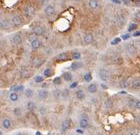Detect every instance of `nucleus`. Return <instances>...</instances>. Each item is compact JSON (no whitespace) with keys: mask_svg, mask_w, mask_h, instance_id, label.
<instances>
[{"mask_svg":"<svg viewBox=\"0 0 140 135\" xmlns=\"http://www.w3.org/2000/svg\"><path fill=\"white\" fill-rule=\"evenodd\" d=\"M98 77L103 82H109L111 79V72L106 68H99L98 70Z\"/></svg>","mask_w":140,"mask_h":135,"instance_id":"nucleus-1","label":"nucleus"},{"mask_svg":"<svg viewBox=\"0 0 140 135\" xmlns=\"http://www.w3.org/2000/svg\"><path fill=\"white\" fill-rule=\"evenodd\" d=\"M124 48H125V52H126V54H127L128 56H130V57L136 56L138 50H137L136 47L134 46L133 42H126L125 45H124Z\"/></svg>","mask_w":140,"mask_h":135,"instance_id":"nucleus-2","label":"nucleus"},{"mask_svg":"<svg viewBox=\"0 0 140 135\" xmlns=\"http://www.w3.org/2000/svg\"><path fill=\"white\" fill-rule=\"evenodd\" d=\"M10 21H11V24H12V27L13 28H20L24 24V20H23L22 16L19 15V14L13 15L11 17V20Z\"/></svg>","mask_w":140,"mask_h":135,"instance_id":"nucleus-3","label":"nucleus"},{"mask_svg":"<svg viewBox=\"0 0 140 135\" xmlns=\"http://www.w3.org/2000/svg\"><path fill=\"white\" fill-rule=\"evenodd\" d=\"M23 13H24V16L27 18V19H32L36 13V10L35 8L30 5V4H27L24 8H23Z\"/></svg>","mask_w":140,"mask_h":135,"instance_id":"nucleus-4","label":"nucleus"},{"mask_svg":"<svg viewBox=\"0 0 140 135\" xmlns=\"http://www.w3.org/2000/svg\"><path fill=\"white\" fill-rule=\"evenodd\" d=\"M23 41V38H22V34L20 32H15L13 33L11 36H10V42L11 44L13 45H20Z\"/></svg>","mask_w":140,"mask_h":135,"instance_id":"nucleus-5","label":"nucleus"},{"mask_svg":"<svg viewBox=\"0 0 140 135\" xmlns=\"http://www.w3.org/2000/svg\"><path fill=\"white\" fill-rule=\"evenodd\" d=\"M79 127L86 130L88 128H90V121H89V117L86 114H83L80 119H79Z\"/></svg>","mask_w":140,"mask_h":135,"instance_id":"nucleus-6","label":"nucleus"},{"mask_svg":"<svg viewBox=\"0 0 140 135\" xmlns=\"http://www.w3.org/2000/svg\"><path fill=\"white\" fill-rule=\"evenodd\" d=\"M114 20H115V22H116V24H117V25H119L120 27H122V26H124V25H125L127 18H126V16H125V14H124V13H122V12H118V13H116V14H115Z\"/></svg>","mask_w":140,"mask_h":135,"instance_id":"nucleus-7","label":"nucleus"},{"mask_svg":"<svg viewBox=\"0 0 140 135\" xmlns=\"http://www.w3.org/2000/svg\"><path fill=\"white\" fill-rule=\"evenodd\" d=\"M129 88L131 91H138L140 90V77H134L130 80Z\"/></svg>","mask_w":140,"mask_h":135,"instance_id":"nucleus-8","label":"nucleus"},{"mask_svg":"<svg viewBox=\"0 0 140 135\" xmlns=\"http://www.w3.org/2000/svg\"><path fill=\"white\" fill-rule=\"evenodd\" d=\"M0 28H1L2 31H10L11 28H13V27H12L11 21L2 17L1 20H0Z\"/></svg>","mask_w":140,"mask_h":135,"instance_id":"nucleus-9","label":"nucleus"},{"mask_svg":"<svg viewBox=\"0 0 140 135\" xmlns=\"http://www.w3.org/2000/svg\"><path fill=\"white\" fill-rule=\"evenodd\" d=\"M44 13H45V15L47 17H50V18L54 17L56 15V8H55V6L52 5V4H48L47 6L44 7Z\"/></svg>","mask_w":140,"mask_h":135,"instance_id":"nucleus-10","label":"nucleus"},{"mask_svg":"<svg viewBox=\"0 0 140 135\" xmlns=\"http://www.w3.org/2000/svg\"><path fill=\"white\" fill-rule=\"evenodd\" d=\"M46 58L42 57V56H35L32 59V65L34 68H40V67L45 63Z\"/></svg>","mask_w":140,"mask_h":135,"instance_id":"nucleus-11","label":"nucleus"},{"mask_svg":"<svg viewBox=\"0 0 140 135\" xmlns=\"http://www.w3.org/2000/svg\"><path fill=\"white\" fill-rule=\"evenodd\" d=\"M12 128V121L10 118L8 117H3L2 120H1V129L2 130H5V131H8Z\"/></svg>","mask_w":140,"mask_h":135,"instance_id":"nucleus-12","label":"nucleus"},{"mask_svg":"<svg viewBox=\"0 0 140 135\" xmlns=\"http://www.w3.org/2000/svg\"><path fill=\"white\" fill-rule=\"evenodd\" d=\"M49 94H50V93H49V91H48L47 89L41 88V89L37 90V97H38V99L41 100V101L47 100L48 97H49Z\"/></svg>","mask_w":140,"mask_h":135,"instance_id":"nucleus-13","label":"nucleus"},{"mask_svg":"<svg viewBox=\"0 0 140 135\" xmlns=\"http://www.w3.org/2000/svg\"><path fill=\"white\" fill-rule=\"evenodd\" d=\"M70 128H71V119H70V118L64 119V120L61 122V124H60L61 132H67Z\"/></svg>","mask_w":140,"mask_h":135,"instance_id":"nucleus-14","label":"nucleus"},{"mask_svg":"<svg viewBox=\"0 0 140 135\" xmlns=\"http://www.w3.org/2000/svg\"><path fill=\"white\" fill-rule=\"evenodd\" d=\"M32 32L35 33L38 37H39V36H43V35L46 33V27L43 26V25H36V26L33 27Z\"/></svg>","mask_w":140,"mask_h":135,"instance_id":"nucleus-15","label":"nucleus"},{"mask_svg":"<svg viewBox=\"0 0 140 135\" xmlns=\"http://www.w3.org/2000/svg\"><path fill=\"white\" fill-rule=\"evenodd\" d=\"M70 58H71V55H69L68 52H61V53H59L58 55H56L54 59H55L57 62H64V61L69 60Z\"/></svg>","mask_w":140,"mask_h":135,"instance_id":"nucleus-16","label":"nucleus"},{"mask_svg":"<svg viewBox=\"0 0 140 135\" xmlns=\"http://www.w3.org/2000/svg\"><path fill=\"white\" fill-rule=\"evenodd\" d=\"M83 67V63L81 61H73L71 63V65H70V70L71 71H77L79 69H81Z\"/></svg>","mask_w":140,"mask_h":135,"instance_id":"nucleus-17","label":"nucleus"},{"mask_svg":"<svg viewBox=\"0 0 140 135\" xmlns=\"http://www.w3.org/2000/svg\"><path fill=\"white\" fill-rule=\"evenodd\" d=\"M94 40V36L92 33H86L83 36V43L85 45H90Z\"/></svg>","mask_w":140,"mask_h":135,"instance_id":"nucleus-18","label":"nucleus"},{"mask_svg":"<svg viewBox=\"0 0 140 135\" xmlns=\"http://www.w3.org/2000/svg\"><path fill=\"white\" fill-rule=\"evenodd\" d=\"M25 87L23 84H19V85H13L10 87V92H17V93H24L25 91Z\"/></svg>","mask_w":140,"mask_h":135,"instance_id":"nucleus-19","label":"nucleus"},{"mask_svg":"<svg viewBox=\"0 0 140 135\" xmlns=\"http://www.w3.org/2000/svg\"><path fill=\"white\" fill-rule=\"evenodd\" d=\"M62 78L65 82H69V83H71L73 81V75L71 72H69V71H65L62 73Z\"/></svg>","mask_w":140,"mask_h":135,"instance_id":"nucleus-20","label":"nucleus"},{"mask_svg":"<svg viewBox=\"0 0 140 135\" xmlns=\"http://www.w3.org/2000/svg\"><path fill=\"white\" fill-rule=\"evenodd\" d=\"M88 8L92 11H95L99 8L98 0H88Z\"/></svg>","mask_w":140,"mask_h":135,"instance_id":"nucleus-21","label":"nucleus"},{"mask_svg":"<svg viewBox=\"0 0 140 135\" xmlns=\"http://www.w3.org/2000/svg\"><path fill=\"white\" fill-rule=\"evenodd\" d=\"M75 97H76L77 100H80V101H81V100H84V99H85L86 94H85L84 90H82V89H77L76 92H75Z\"/></svg>","mask_w":140,"mask_h":135,"instance_id":"nucleus-22","label":"nucleus"},{"mask_svg":"<svg viewBox=\"0 0 140 135\" xmlns=\"http://www.w3.org/2000/svg\"><path fill=\"white\" fill-rule=\"evenodd\" d=\"M26 109H27L28 111H30V112H33V111H35V110L37 109V105H36V103H35L34 101L29 100V101L26 103Z\"/></svg>","mask_w":140,"mask_h":135,"instance_id":"nucleus-23","label":"nucleus"},{"mask_svg":"<svg viewBox=\"0 0 140 135\" xmlns=\"http://www.w3.org/2000/svg\"><path fill=\"white\" fill-rule=\"evenodd\" d=\"M12 113L16 118H20L23 115V108L22 107H14L12 110Z\"/></svg>","mask_w":140,"mask_h":135,"instance_id":"nucleus-24","label":"nucleus"},{"mask_svg":"<svg viewBox=\"0 0 140 135\" xmlns=\"http://www.w3.org/2000/svg\"><path fill=\"white\" fill-rule=\"evenodd\" d=\"M87 91L90 93V94H95L97 91H98V86L96 83H90L88 86H87Z\"/></svg>","mask_w":140,"mask_h":135,"instance_id":"nucleus-25","label":"nucleus"},{"mask_svg":"<svg viewBox=\"0 0 140 135\" xmlns=\"http://www.w3.org/2000/svg\"><path fill=\"white\" fill-rule=\"evenodd\" d=\"M54 75V70L51 68V67H47V68L44 69L43 71V76L45 78H49V77H52Z\"/></svg>","mask_w":140,"mask_h":135,"instance_id":"nucleus-26","label":"nucleus"},{"mask_svg":"<svg viewBox=\"0 0 140 135\" xmlns=\"http://www.w3.org/2000/svg\"><path fill=\"white\" fill-rule=\"evenodd\" d=\"M52 96L54 99L56 100H59L62 98V90L58 89V88H55L53 91H52Z\"/></svg>","mask_w":140,"mask_h":135,"instance_id":"nucleus-27","label":"nucleus"},{"mask_svg":"<svg viewBox=\"0 0 140 135\" xmlns=\"http://www.w3.org/2000/svg\"><path fill=\"white\" fill-rule=\"evenodd\" d=\"M8 98H9V100L11 102L15 103V102H17L19 100V94L17 92H10L9 95H8Z\"/></svg>","mask_w":140,"mask_h":135,"instance_id":"nucleus-28","label":"nucleus"},{"mask_svg":"<svg viewBox=\"0 0 140 135\" xmlns=\"http://www.w3.org/2000/svg\"><path fill=\"white\" fill-rule=\"evenodd\" d=\"M30 47H31L32 50H38V49L41 47V41L39 40V38L36 39L35 41L31 42V43H30Z\"/></svg>","mask_w":140,"mask_h":135,"instance_id":"nucleus-29","label":"nucleus"},{"mask_svg":"<svg viewBox=\"0 0 140 135\" xmlns=\"http://www.w3.org/2000/svg\"><path fill=\"white\" fill-rule=\"evenodd\" d=\"M24 96H25L27 99L33 98V96H34V90H33L32 88H26L25 91H24Z\"/></svg>","mask_w":140,"mask_h":135,"instance_id":"nucleus-30","label":"nucleus"},{"mask_svg":"<svg viewBox=\"0 0 140 135\" xmlns=\"http://www.w3.org/2000/svg\"><path fill=\"white\" fill-rule=\"evenodd\" d=\"M29 76H30V71H29L28 69L22 68V69L20 70V77H21V78L26 79V78H28Z\"/></svg>","mask_w":140,"mask_h":135,"instance_id":"nucleus-31","label":"nucleus"},{"mask_svg":"<svg viewBox=\"0 0 140 135\" xmlns=\"http://www.w3.org/2000/svg\"><path fill=\"white\" fill-rule=\"evenodd\" d=\"M137 27H138L137 23H135V22H130V23L128 24L127 31H128V32H134V31L137 30Z\"/></svg>","mask_w":140,"mask_h":135,"instance_id":"nucleus-32","label":"nucleus"},{"mask_svg":"<svg viewBox=\"0 0 140 135\" xmlns=\"http://www.w3.org/2000/svg\"><path fill=\"white\" fill-rule=\"evenodd\" d=\"M68 98H70V88H64L62 90V99L67 100Z\"/></svg>","mask_w":140,"mask_h":135,"instance_id":"nucleus-33","label":"nucleus"},{"mask_svg":"<svg viewBox=\"0 0 140 135\" xmlns=\"http://www.w3.org/2000/svg\"><path fill=\"white\" fill-rule=\"evenodd\" d=\"M136 101H137V99H135L134 97L128 98V100H127V106H128L129 108H135Z\"/></svg>","mask_w":140,"mask_h":135,"instance_id":"nucleus-34","label":"nucleus"},{"mask_svg":"<svg viewBox=\"0 0 140 135\" xmlns=\"http://www.w3.org/2000/svg\"><path fill=\"white\" fill-rule=\"evenodd\" d=\"M62 82H63V78H62V76H57V77H54V78H53V80H52L53 85H56V86L61 85V84H62Z\"/></svg>","mask_w":140,"mask_h":135,"instance_id":"nucleus-35","label":"nucleus"},{"mask_svg":"<svg viewBox=\"0 0 140 135\" xmlns=\"http://www.w3.org/2000/svg\"><path fill=\"white\" fill-rule=\"evenodd\" d=\"M71 59H73L74 61H78L81 59V53L79 51H74L71 53Z\"/></svg>","mask_w":140,"mask_h":135,"instance_id":"nucleus-36","label":"nucleus"},{"mask_svg":"<svg viewBox=\"0 0 140 135\" xmlns=\"http://www.w3.org/2000/svg\"><path fill=\"white\" fill-rule=\"evenodd\" d=\"M131 20H132V22H135V23L140 22V11L135 12V13L131 16Z\"/></svg>","mask_w":140,"mask_h":135,"instance_id":"nucleus-37","label":"nucleus"},{"mask_svg":"<svg viewBox=\"0 0 140 135\" xmlns=\"http://www.w3.org/2000/svg\"><path fill=\"white\" fill-rule=\"evenodd\" d=\"M83 79H84V81H85L86 83H90V82L92 81V79H93L92 74H91L90 72H86V73L84 74V76H83Z\"/></svg>","mask_w":140,"mask_h":135,"instance_id":"nucleus-38","label":"nucleus"},{"mask_svg":"<svg viewBox=\"0 0 140 135\" xmlns=\"http://www.w3.org/2000/svg\"><path fill=\"white\" fill-rule=\"evenodd\" d=\"M44 76L43 75H36L35 77H34V82L35 83H37V84H42L43 82H44Z\"/></svg>","mask_w":140,"mask_h":135,"instance_id":"nucleus-39","label":"nucleus"},{"mask_svg":"<svg viewBox=\"0 0 140 135\" xmlns=\"http://www.w3.org/2000/svg\"><path fill=\"white\" fill-rule=\"evenodd\" d=\"M104 105H105L106 109H108V110L111 109L113 107V101H112V99L111 98H107L105 100V102H104Z\"/></svg>","mask_w":140,"mask_h":135,"instance_id":"nucleus-40","label":"nucleus"},{"mask_svg":"<svg viewBox=\"0 0 140 135\" xmlns=\"http://www.w3.org/2000/svg\"><path fill=\"white\" fill-rule=\"evenodd\" d=\"M129 83H130V81H128L127 79H122L121 81H120V87L121 88H129Z\"/></svg>","mask_w":140,"mask_h":135,"instance_id":"nucleus-41","label":"nucleus"},{"mask_svg":"<svg viewBox=\"0 0 140 135\" xmlns=\"http://www.w3.org/2000/svg\"><path fill=\"white\" fill-rule=\"evenodd\" d=\"M36 39H38V36L35 34V33H30L29 35H28V37H27V40H28V42L29 43H31V42H33V41H35Z\"/></svg>","mask_w":140,"mask_h":135,"instance_id":"nucleus-42","label":"nucleus"},{"mask_svg":"<svg viewBox=\"0 0 140 135\" xmlns=\"http://www.w3.org/2000/svg\"><path fill=\"white\" fill-rule=\"evenodd\" d=\"M43 51H44V53H45L46 56H51L52 53H53V49H51V48L48 47V46H45V47L43 48Z\"/></svg>","mask_w":140,"mask_h":135,"instance_id":"nucleus-43","label":"nucleus"},{"mask_svg":"<svg viewBox=\"0 0 140 135\" xmlns=\"http://www.w3.org/2000/svg\"><path fill=\"white\" fill-rule=\"evenodd\" d=\"M132 42H133L134 46L136 47V49H137L138 51H140V37H138V38L134 39V40H133Z\"/></svg>","mask_w":140,"mask_h":135,"instance_id":"nucleus-44","label":"nucleus"},{"mask_svg":"<svg viewBox=\"0 0 140 135\" xmlns=\"http://www.w3.org/2000/svg\"><path fill=\"white\" fill-rule=\"evenodd\" d=\"M121 41H122V38H121V37H116V38H114V39H113V40L110 42V44L114 46V45H117V44H119Z\"/></svg>","mask_w":140,"mask_h":135,"instance_id":"nucleus-45","label":"nucleus"},{"mask_svg":"<svg viewBox=\"0 0 140 135\" xmlns=\"http://www.w3.org/2000/svg\"><path fill=\"white\" fill-rule=\"evenodd\" d=\"M39 113H40L41 115H45V114L47 113V108H46L45 106H41V107H39Z\"/></svg>","mask_w":140,"mask_h":135,"instance_id":"nucleus-46","label":"nucleus"},{"mask_svg":"<svg viewBox=\"0 0 140 135\" xmlns=\"http://www.w3.org/2000/svg\"><path fill=\"white\" fill-rule=\"evenodd\" d=\"M131 34H129V33H126V34H123L122 36H121V38H122V40H124V41H127V40H129L130 38H131Z\"/></svg>","mask_w":140,"mask_h":135,"instance_id":"nucleus-47","label":"nucleus"},{"mask_svg":"<svg viewBox=\"0 0 140 135\" xmlns=\"http://www.w3.org/2000/svg\"><path fill=\"white\" fill-rule=\"evenodd\" d=\"M77 86H78V82L77 81H74V82H71V84L69 85V88L70 89H75Z\"/></svg>","mask_w":140,"mask_h":135,"instance_id":"nucleus-48","label":"nucleus"},{"mask_svg":"<svg viewBox=\"0 0 140 135\" xmlns=\"http://www.w3.org/2000/svg\"><path fill=\"white\" fill-rule=\"evenodd\" d=\"M121 1L125 6H130L132 4V0H121Z\"/></svg>","mask_w":140,"mask_h":135,"instance_id":"nucleus-49","label":"nucleus"},{"mask_svg":"<svg viewBox=\"0 0 140 135\" xmlns=\"http://www.w3.org/2000/svg\"><path fill=\"white\" fill-rule=\"evenodd\" d=\"M39 1H40V4H41L42 6H47L50 0H39Z\"/></svg>","mask_w":140,"mask_h":135,"instance_id":"nucleus-50","label":"nucleus"},{"mask_svg":"<svg viewBox=\"0 0 140 135\" xmlns=\"http://www.w3.org/2000/svg\"><path fill=\"white\" fill-rule=\"evenodd\" d=\"M114 63H115V64H117V65H120V64H122V58H120V57L116 58V59L114 60Z\"/></svg>","mask_w":140,"mask_h":135,"instance_id":"nucleus-51","label":"nucleus"},{"mask_svg":"<svg viewBox=\"0 0 140 135\" xmlns=\"http://www.w3.org/2000/svg\"><path fill=\"white\" fill-rule=\"evenodd\" d=\"M76 133L79 134V135H83V134H84V129H82V128L79 127V128L76 129Z\"/></svg>","mask_w":140,"mask_h":135,"instance_id":"nucleus-52","label":"nucleus"},{"mask_svg":"<svg viewBox=\"0 0 140 135\" xmlns=\"http://www.w3.org/2000/svg\"><path fill=\"white\" fill-rule=\"evenodd\" d=\"M132 36L134 37V38H138V37H140V31H134L133 33H132Z\"/></svg>","mask_w":140,"mask_h":135,"instance_id":"nucleus-53","label":"nucleus"},{"mask_svg":"<svg viewBox=\"0 0 140 135\" xmlns=\"http://www.w3.org/2000/svg\"><path fill=\"white\" fill-rule=\"evenodd\" d=\"M111 2H113L114 4H117V5H120V4H122V1L121 0H110Z\"/></svg>","mask_w":140,"mask_h":135,"instance_id":"nucleus-54","label":"nucleus"},{"mask_svg":"<svg viewBox=\"0 0 140 135\" xmlns=\"http://www.w3.org/2000/svg\"><path fill=\"white\" fill-rule=\"evenodd\" d=\"M100 86H101V88H102L103 90H107V89H108V86L105 84V82H102V83L100 84Z\"/></svg>","mask_w":140,"mask_h":135,"instance_id":"nucleus-55","label":"nucleus"},{"mask_svg":"<svg viewBox=\"0 0 140 135\" xmlns=\"http://www.w3.org/2000/svg\"><path fill=\"white\" fill-rule=\"evenodd\" d=\"M135 109L139 110L140 111V100H137L136 101V104H135Z\"/></svg>","mask_w":140,"mask_h":135,"instance_id":"nucleus-56","label":"nucleus"},{"mask_svg":"<svg viewBox=\"0 0 140 135\" xmlns=\"http://www.w3.org/2000/svg\"><path fill=\"white\" fill-rule=\"evenodd\" d=\"M48 87H49V84H48V83H46V82H45V83L43 82V83L41 84V88H43V89H47Z\"/></svg>","mask_w":140,"mask_h":135,"instance_id":"nucleus-57","label":"nucleus"},{"mask_svg":"<svg viewBox=\"0 0 140 135\" xmlns=\"http://www.w3.org/2000/svg\"><path fill=\"white\" fill-rule=\"evenodd\" d=\"M136 120H137V122L140 124V114H138V115L136 116Z\"/></svg>","mask_w":140,"mask_h":135,"instance_id":"nucleus-58","label":"nucleus"},{"mask_svg":"<svg viewBox=\"0 0 140 135\" xmlns=\"http://www.w3.org/2000/svg\"><path fill=\"white\" fill-rule=\"evenodd\" d=\"M35 135H42V134H41V132H40V131H37V132L35 133Z\"/></svg>","mask_w":140,"mask_h":135,"instance_id":"nucleus-59","label":"nucleus"},{"mask_svg":"<svg viewBox=\"0 0 140 135\" xmlns=\"http://www.w3.org/2000/svg\"><path fill=\"white\" fill-rule=\"evenodd\" d=\"M95 135H104V134H103V133H101V132H97Z\"/></svg>","mask_w":140,"mask_h":135,"instance_id":"nucleus-60","label":"nucleus"},{"mask_svg":"<svg viewBox=\"0 0 140 135\" xmlns=\"http://www.w3.org/2000/svg\"><path fill=\"white\" fill-rule=\"evenodd\" d=\"M16 135H24V134H23V133H21V132H18Z\"/></svg>","mask_w":140,"mask_h":135,"instance_id":"nucleus-61","label":"nucleus"},{"mask_svg":"<svg viewBox=\"0 0 140 135\" xmlns=\"http://www.w3.org/2000/svg\"><path fill=\"white\" fill-rule=\"evenodd\" d=\"M112 135H121V134H120V133H117V132H116V133H113Z\"/></svg>","mask_w":140,"mask_h":135,"instance_id":"nucleus-62","label":"nucleus"},{"mask_svg":"<svg viewBox=\"0 0 140 135\" xmlns=\"http://www.w3.org/2000/svg\"><path fill=\"white\" fill-rule=\"evenodd\" d=\"M73 1H74V2H80L81 0H73Z\"/></svg>","mask_w":140,"mask_h":135,"instance_id":"nucleus-63","label":"nucleus"}]
</instances>
